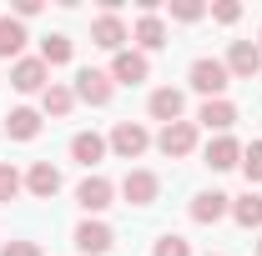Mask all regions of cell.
I'll use <instances>...</instances> for the list:
<instances>
[{
    "mask_svg": "<svg viewBox=\"0 0 262 256\" xmlns=\"http://www.w3.org/2000/svg\"><path fill=\"white\" fill-rule=\"evenodd\" d=\"M71 56H76L71 35H46V40H40V61H46V65H66Z\"/></svg>",
    "mask_w": 262,
    "mask_h": 256,
    "instance_id": "obj_23",
    "label": "cell"
},
{
    "mask_svg": "<svg viewBox=\"0 0 262 256\" xmlns=\"http://www.w3.org/2000/svg\"><path fill=\"white\" fill-rule=\"evenodd\" d=\"M111 196H116V186H111L106 176H96V171L76 186V201H81V211H86V216H101V211L111 206Z\"/></svg>",
    "mask_w": 262,
    "mask_h": 256,
    "instance_id": "obj_11",
    "label": "cell"
},
{
    "mask_svg": "<svg viewBox=\"0 0 262 256\" xmlns=\"http://www.w3.org/2000/svg\"><path fill=\"white\" fill-rule=\"evenodd\" d=\"M257 45H262V35H257Z\"/></svg>",
    "mask_w": 262,
    "mask_h": 256,
    "instance_id": "obj_32",
    "label": "cell"
},
{
    "mask_svg": "<svg viewBox=\"0 0 262 256\" xmlns=\"http://www.w3.org/2000/svg\"><path fill=\"white\" fill-rule=\"evenodd\" d=\"M157 151L171 161H182V156H192L196 151V121H171V126L157 131Z\"/></svg>",
    "mask_w": 262,
    "mask_h": 256,
    "instance_id": "obj_6",
    "label": "cell"
},
{
    "mask_svg": "<svg viewBox=\"0 0 262 256\" xmlns=\"http://www.w3.org/2000/svg\"><path fill=\"white\" fill-rule=\"evenodd\" d=\"M10 86H15L20 96H40V91L51 86V65L40 61V56H20V61L10 65Z\"/></svg>",
    "mask_w": 262,
    "mask_h": 256,
    "instance_id": "obj_4",
    "label": "cell"
},
{
    "mask_svg": "<svg viewBox=\"0 0 262 256\" xmlns=\"http://www.w3.org/2000/svg\"><path fill=\"white\" fill-rule=\"evenodd\" d=\"M222 216H232V196H222V191L192 196V221H196V226H217Z\"/></svg>",
    "mask_w": 262,
    "mask_h": 256,
    "instance_id": "obj_13",
    "label": "cell"
},
{
    "mask_svg": "<svg viewBox=\"0 0 262 256\" xmlns=\"http://www.w3.org/2000/svg\"><path fill=\"white\" fill-rule=\"evenodd\" d=\"M111 241H116V231L101 221V216H86V221L76 226V251H81V256H106Z\"/></svg>",
    "mask_w": 262,
    "mask_h": 256,
    "instance_id": "obj_8",
    "label": "cell"
},
{
    "mask_svg": "<svg viewBox=\"0 0 262 256\" xmlns=\"http://www.w3.org/2000/svg\"><path fill=\"white\" fill-rule=\"evenodd\" d=\"M232 221L237 226H262V196L257 191H242V196H232Z\"/></svg>",
    "mask_w": 262,
    "mask_h": 256,
    "instance_id": "obj_22",
    "label": "cell"
},
{
    "mask_svg": "<svg viewBox=\"0 0 262 256\" xmlns=\"http://www.w3.org/2000/svg\"><path fill=\"white\" fill-rule=\"evenodd\" d=\"M106 151H111V146H106V136H96V131H76V136H71V161H81L86 171H91Z\"/></svg>",
    "mask_w": 262,
    "mask_h": 256,
    "instance_id": "obj_14",
    "label": "cell"
},
{
    "mask_svg": "<svg viewBox=\"0 0 262 256\" xmlns=\"http://www.w3.org/2000/svg\"><path fill=\"white\" fill-rule=\"evenodd\" d=\"M166 10H171V20H182V25H192V20L207 15V5H196V0H171Z\"/></svg>",
    "mask_w": 262,
    "mask_h": 256,
    "instance_id": "obj_27",
    "label": "cell"
},
{
    "mask_svg": "<svg viewBox=\"0 0 262 256\" xmlns=\"http://www.w3.org/2000/svg\"><path fill=\"white\" fill-rule=\"evenodd\" d=\"M5 136H10V141H35V136H40V111L15 106V111L5 116Z\"/></svg>",
    "mask_w": 262,
    "mask_h": 256,
    "instance_id": "obj_18",
    "label": "cell"
},
{
    "mask_svg": "<svg viewBox=\"0 0 262 256\" xmlns=\"http://www.w3.org/2000/svg\"><path fill=\"white\" fill-rule=\"evenodd\" d=\"M126 40H131V31H126V20L121 15H111V10H101L96 20H91V45H101V50H126Z\"/></svg>",
    "mask_w": 262,
    "mask_h": 256,
    "instance_id": "obj_7",
    "label": "cell"
},
{
    "mask_svg": "<svg viewBox=\"0 0 262 256\" xmlns=\"http://www.w3.org/2000/svg\"><path fill=\"white\" fill-rule=\"evenodd\" d=\"M151 256H192V241H187V236H177V231H166L162 241L151 246Z\"/></svg>",
    "mask_w": 262,
    "mask_h": 256,
    "instance_id": "obj_26",
    "label": "cell"
},
{
    "mask_svg": "<svg viewBox=\"0 0 262 256\" xmlns=\"http://www.w3.org/2000/svg\"><path fill=\"white\" fill-rule=\"evenodd\" d=\"M227 86H232V75H227V65H222V61H212V56L192 61V91H202L207 100H222V96H227Z\"/></svg>",
    "mask_w": 262,
    "mask_h": 256,
    "instance_id": "obj_3",
    "label": "cell"
},
{
    "mask_svg": "<svg viewBox=\"0 0 262 256\" xmlns=\"http://www.w3.org/2000/svg\"><path fill=\"white\" fill-rule=\"evenodd\" d=\"M207 256H217V251H207Z\"/></svg>",
    "mask_w": 262,
    "mask_h": 256,
    "instance_id": "obj_33",
    "label": "cell"
},
{
    "mask_svg": "<svg viewBox=\"0 0 262 256\" xmlns=\"http://www.w3.org/2000/svg\"><path fill=\"white\" fill-rule=\"evenodd\" d=\"M71 106H76V91L71 86H61V81H51L46 91H40V116H71Z\"/></svg>",
    "mask_w": 262,
    "mask_h": 256,
    "instance_id": "obj_20",
    "label": "cell"
},
{
    "mask_svg": "<svg viewBox=\"0 0 262 256\" xmlns=\"http://www.w3.org/2000/svg\"><path fill=\"white\" fill-rule=\"evenodd\" d=\"M31 15H40V0H20L15 5V20H31Z\"/></svg>",
    "mask_w": 262,
    "mask_h": 256,
    "instance_id": "obj_30",
    "label": "cell"
},
{
    "mask_svg": "<svg viewBox=\"0 0 262 256\" xmlns=\"http://www.w3.org/2000/svg\"><path fill=\"white\" fill-rule=\"evenodd\" d=\"M121 201L126 206H151L157 201V191H162V181H157V171H146V166H131L126 176H121Z\"/></svg>",
    "mask_w": 262,
    "mask_h": 256,
    "instance_id": "obj_5",
    "label": "cell"
},
{
    "mask_svg": "<svg viewBox=\"0 0 262 256\" xmlns=\"http://www.w3.org/2000/svg\"><path fill=\"white\" fill-rule=\"evenodd\" d=\"M257 256H262V241H257Z\"/></svg>",
    "mask_w": 262,
    "mask_h": 256,
    "instance_id": "obj_31",
    "label": "cell"
},
{
    "mask_svg": "<svg viewBox=\"0 0 262 256\" xmlns=\"http://www.w3.org/2000/svg\"><path fill=\"white\" fill-rule=\"evenodd\" d=\"M106 146H111L121 161H141V156H146V146H151V131L141 126V121H116L111 136H106Z\"/></svg>",
    "mask_w": 262,
    "mask_h": 256,
    "instance_id": "obj_1",
    "label": "cell"
},
{
    "mask_svg": "<svg viewBox=\"0 0 262 256\" xmlns=\"http://www.w3.org/2000/svg\"><path fill=\"white\" fill-rule=\"evenodd\" d=\"M242 176H247V191H252V186H262V141L242 146Z\"/></svg>",
    "mask_w": 262,
    "mask_h": 256,
    "instance_id": "obj_24",
    "label": "cell"
},
{
    "mask_svg": "<svg viewBox=\"0 0 262 256\" xmlns=\"http://www.w3.org/2000/svg\"><path fill=\"white\" fill-rule=\"evenodd\" d=\"M222 65H227L232 81H252V75L262 70V45H257V40H232V50H227Z\"/></svg>",
    "mask_w": 262,
    "mask_h": 256,
    "instance_id": "obj_9",
    "label": "cell"
},
{
    "mask_svg": "<svg viewBox=\"0 0 262 256\" xmlns=\"http://www.w3.org/2000/svg\"><path fill=\"white\" fill-rule=\"evenodd\" d=\"M76 100H86V106H111L116 96V81H111V70H96V65H86V70H76Z\"/></svg>",
    "mask_w": 262,
    "mask_h": 256,
    "instance_id": "obj_2",
    "label": "cell"
},
{
    "mask_svg": "<svg viewBox=\"0 0 262 256\" xmlns=\"http://www.w3.org/2000/svg\"><path fill=\"white\" fill-rule=\"evenodd\" d=\"M146 75H151V61H146L141 50H131V45H126V50L111 56V81H116V86H141Z\"/></svg>",
    "mask_w": 262,
    "mask_h": 256,
    "instance_id": "obj_10",
    "label": "cell"
},
{
    "mask_svg": "<svg viewBox=\"0 0 262 256\" xmlns=\"http://www.w3.org/2000/svg\"><path fill=\"white\" fill-rule=\"evenodd\" d=\"M20 191H26V176H20L10 161H0V206H5V201H15Z\"/></svg>",
    "mask_w": 262,
    "mask_h": 256,
    "instance_id": "obj_25",
    "label": "cell"
},
{
    "mask_svg": "<svg viewBox=\"0 0 262 256\" xmlns=\"http://www.w3.org/2000/svg\"><path fill=\"white\" fill-rule=\"evenodd\" d=\"M196 121H202L207 131H217V136H227V131H232V121H237V106H232L227 96H222V100H202Z\"/></svg>",
    "mask_w": 262,
    "mask_h": 256,
    "instance_id": "obj_17",
    "label": "cell"
},
{
    "mask_svg": "<svg viewBox=\"0 0 262 256\" xmlns=\"http://www.w3.org/2000/svg\"><path fill=\"white\" fill-rule=\"evenodd\" d=\"M26 191L40 196V201H51V196L61 191V171H56L51 161H35L31 171H26Z\"/></svg>",
    "mask_w": 262,
    "mask_h": 256,
    "instance_id": "obj_15",
    "label": "cell"
},
{
    "mask_svg": "<svg viewBox=\"0 0 262 256\" xmlns=\"http://www.w3.org/2000/svg\"><path fill=\"white\" fill-rule=\"evenodd\" d=\"M212 20H217V25H237V20H242V5H237V0H217V5H212Z\"/></svg>",
    "mask_w": 262,
    "mask_h": 256,
    "instance_id": "obj_28",
    "label": "cell"
},
{
    "mask_svg": "<svg viewBox=\"0 0 262 256\" xmlns=\"http://www.w3.org/2000/svg\"><path fill=\"white\" fill-rule=\"evenodd\" d=\"M131 40H136V50H141V56L162 50V45H166V20H162V15H141V20H136V31H131Z\"/></svg>",
    "mask_w": 262,
    "mask_h": 256,
    "instance_id": "obj_16",
    "label": "cell"
},
{
    "mask_svg": "<svg viewBox=\"0 0 262 256\" xmlns=\"http://www.w3.org/2000/svg\"><path fill=\"white\" fill-rule=\"evenodd\" d=\"M0 256H40V246H35V241H5Z\"/></svg>",
    "mask_w": 262,
    "mask_h": 256,
    "instance_id": "obj_29",
    "label": "cell"
},
{
    "mask_svg": "<svg viewBox=\"0 0 262 256\" xmlns=\"http://www.w3.org/2000/svg\"><path fill=\"white\" fill-rule=\"evenodd\" d=\"M146 111H151V121H162V126H171V121H182V111H187V96H182L177 86H162V91H151V100H146Z\"/></svg>",
    "mask_w": 262,
    "mask_h": 256,
    "instance_id": "obj_12",
    "label": "cell"
},
{
    "mask_svg": "<svg viewBox=\"0 0 262 256\" xmlns=\"http://www.w3.org/2000/svg\"><path fill=\"white\" fill-rule=\"evenodd\" d=\"M207 166H212V171H232V166H242V141H232V136L207 141Z\"/></svg>",
    "mask_w": 262,
    "mask_h": 256,
    "instance_id": "obj_19",
    "label": "cell"
},
{
    "mask_svg": "<svg viewBox=\"0 0 262 256\" xmlns=\"http://www.w3.org/2000/svg\"><path fill=\"white\" fill-rule=\"evenodd\" d=\"M26 50V25L15 15H0V61H20Z\"/></svg>",
    "mask_w": 262,
    "mask_h": 256,
    "instance_id": "obj_21",
    "label": "cell"
}]
</instances>
